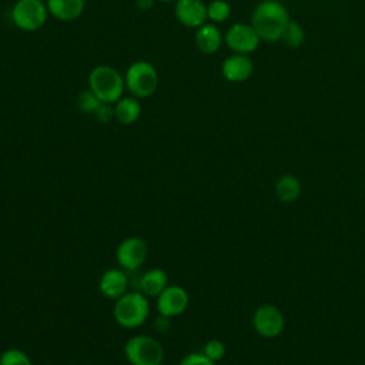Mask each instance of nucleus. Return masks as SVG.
I'll return each instance as SVG.
<instances>
[{
    "instance_id": "nucleus-1",
    "label": "nucleus",
    "mask_w": 365,
    "mask_h": 365,
    "mask_svg": "<svg viewBox=\"0 0 365 365\" xmlns=\"http://www.w3.org/2000/svg\"><path fill=\"white\" fill-rule=\"evenodd\" d=\"M291 20L287 7L277 0H264L258 3L251 14V26L259 38L268 43L279 41Z\"/></svg>"
},
{
    "instance_id": "nucleus-2",
    "label": "nucleus",
    "mask_w": 365,
    "mask_h": 365,
    "mask_svg": "<svg viewBox=\"0 0 365 365\" xmlns=\"http://www.w3.org/2000/svg\"><path fill=\"white\" fill-rule=\"evenodd\" d=\"M88 88L101 103L115 104L125 90L124 76L113 66H96L88 73Z\"/></svg>"
},
{
    "instance_id": "nucleus-3",
    "label": "nucleus",
    "mask_w": 365,
    "mask_h": 365,
    "mask_svg": "<svg viewBox=\"0 0 365 365\" xmlns=\"http://www.w3.org/2000/svg\"><path fill=\"white\" fill-rule=\"evenodd\" d=\"M113 314L120 327L127 329L138 328L148 318L150 304L141 291L125 292L118 299H115Z\"/></svg>"
},
{
    "instance_id": "nucleus-4",
    "label": "nucleus",
    "mask_w": 365,
    "mask_h": 365,
    "mask_svg": "<svg viewBox=\"0 0 365 365\" xmlns=\"http://www.w3.org/2000/svg\"><path fill=\"white\" fill-rule=\"evenodd\" d=\"M125 88L137 98L153 96L158 87V73L155 67L145 61L137 60L128 66L124 74Z\"/></svg>"
},
{
    "instance_id": "nucleus-5",
    "label": "nucleus",
    "mask_w": 365,
    "mask_h": 365,
    "mask_svg": "<svg viewBox=\"0 0 365 365\" xmlns=\"http://www.w3.org/2000/svg\"><path fill=\"white\" fill-rule=\"evenodd\" d=\"M124 355L131 365H161L164 348L150 335H134L125 342Z\"/></svg>"
},
{
    "instance_id": "nucleus-6",
    "label": "nucleus",
    "mask_w": 365,
    "mask_h": 365,
    "mask_svg": "<svg viewBox=\"0 0 365 365\" xmlns=\"http://www.w3.org/2000/svg\"><path fill=\"white\" fill-rule=\"evenodd\" d=\"M10 14L16 27L24 31H36L46 24L50 13L43 0H17Z\"/></svg>"
},
{
    "instance_id": "nucleus-7",
    "label": "nucleus",
    "mask_w": 365,
    "mask_h": 365,
    "mask_svg": "<svg viewBox=\"0 0 365 365\" xmlns=\"http://www.w3.org/2000/svg\"><path fill=\"white\" fill-rule=\"evenodd\" d=\"M224 41L232 53L250 54L258 48L261 38L251 23H234L224 34Z\"/></svg>"
},
{
    "instance_id": "nucleus-8",
    "label": "nucleus",
    "mask_w": 365,
    "mask_h": 365,
    "mask_svg": "<svg viewBox=\"0 0 365 365\" xmlns=\"http://www.w3.org/2000/svg\"><path fill=\"white\" fill-rule=\"evenodd\" d=\"M148 248L144 240L138 237H128L118 244L115 250V258L121 268L127 271H134L144 264Z\"/></svg>"
},
{
    "instance_id": "nucleus-9",
    "label": "nucleus",
    "mask_w": 365,
    "mask_h": 365,
    "mask_svg": "<svg viewBox=\"0 0 365 365\" xmlns=\"http://www.w3.org/2000/svg\"><path fill=\"white\" fill-rule=\"evenodd\" d=\"M284 324L285 321L282 312L269 304L258 307L252 315V325L264 338L278 336L284 329Z\"/></svg>"
},
{
    "instance_id": "nucleus-10",
    "label": "nucleus",
    "mask_w": 365,
    "mask_h": 365,
    "mask_svg": "<svg viewBox=\"0 0 365 365\" xmlns=\"http://www.w3.org/2000/svg\"><path fill=\"white\" fill-rule=\"evenodd\" d=\"M190 302L187 291L180 285H168L157 297V311L165 317H177L182 314Z\"/></svg>"
},
{
    "instance_id": "nucleus-11",
    "label": "nucleus",
    "mask_w": 365,
    "mask_h": 365,
    "mask_svg": "<svg viewBox=\"0 0 365 365\" xmlns=\"http://www.w3.org/2000/svg\"><path fill=\"white\" fill-rule=\"evenodd\" d=\"M175 17L182 26L198 29L208 20L207 4L202 0H177Z\"/></svg>"
},
{
    "instance_id": "nucleus-12",
    "label": "nucleus",
    "mask_w": 365,
    "mask_h": 365,
    "mask_svg": "<svg viewBox=\"0 0 365 365\" xmlns=\"http://www.w3.org/2000/svg\"><path fill=\"white\" fill-rule=\"evenodd\" d=\"M254 73V63L248 54L232 53L221 64V74L230 83H242Z\"/></svg>"
},
{
    "instance_id": "nucleus-13",
    "label": "nucleus",
    "mask_w": 365,
    "mask_h": 365,
    "mask_svg": "<svg viewBox=\"0 0 365 365\" xmlns=\"http://www.w3.org/2000/svg\"><path fill=\"white\" fill-rule=\"evenodd\" d=\"M98 287L104 297L110 299H118L121 295L127 292L128 279L123 269L111 268L101 275Z\"/></svg>"
},
{
    "instance_id": "nucleus-14",
    "label": "nucleus",
    "mask_w": 365,
    "mask_h": 365,
    "mask_svg": "<svg viewBox=\"0 0 365 365\" xmlns=\"http://www.w3.org/2000/svg\"><path fill=\"white\" fill-rule=\"evenodd\" d=\"M197 48L204 54H212L220 50L224 36L217 24L214 23H204L200 26L194 36Z\"/></svg>"
},
{
    "instance_id": "nucleus-15",
    "label": "nucleus",
    "mask_w": 365,
    "mask_h": 365,
    "mask_svg": "<svg viewBox=\"0 0 365 365\" xmlns=\"http://www.w3.org/2000/svg\"><path fill=\"white\" fill-rule=\"evenodd\" d=\"M46 6L54 19L71 21L83 14L86 0H46Z\"/></svg>"
},
{
    "instance_id": "nucleus-16",
    "label": "nucleus",
    "mask_w": 365,
    "mask_h": 365,
    "mask_svg": "<svg viewBox=\"0 0 365 365\" xmlns=\"http://www.w3.org/2000/svg\"><path fill=\"white\" fill-rule=\"evenodd\" d=\"M138 287L145 297H158L168 287V275L161 268H151L140 277Z\"/></svg>"
},
{
    "instance_id": "nucleus-17",
    "label": "nucleus",
    "mask_w": 365,
    "mask_h": 365,
    "mask_svg": "<svg viewBox=\"0 0 365 365\" xmlns=\"http://www.w3.org/2000/svg\"><path fill=\"white\" fill-rule=\"evenodd\" d=\"M141 115V104L137 97H121L114 104V117L123 125L134 124Z\"/></svg>"
},
{
    "instance_id": "nucleus-18",
    "label": "nucleus",
    "mask_w": 365,
    "mask_h": 365,
    "mask_svg": "<svg viewBox=\"0 0 365 365\" xmlns=\"http://www.w3.org/2000/svg\"><path fill=\"white\" fill-rule=\"evenodd\" d=\"M301 194V184L291 174L281 175L275 182V195L281 202H294Z\"/></svg>"
},
{
    "instance_id": "nucleus-19",
    "label": "nucleus",
    "mask_w": 365,
    "mask_h": 365,
    "mask_svg": "<svg viewBox=\"0 0 365 365\" xmlns=\"http://www.w3.org/2000/svg\"><path fill=\"white\" fill-rule=\"evenodd\" d=\"M281 40L284 41V44L289 48H298L304 44L305 41V30L302 29V26L299 23H297L295 20H289L282 36Z\"/></svg>"
},
{
    "instance_id": "nucleus-20",
    "label": "nucleus",
    "mask_w": 365,
    "mask_h": 365,
    "mask_svg": "<svg viewBox=\"0 0 365 365\" xmlns=\"http://www.w3.org/2000/svg\"><path fill=\"white\" fill-rule=\"evenodd\" d=\"M207 14L212 23H222L231 16V6L225 0H212L207 4Z\"/></svg>"
},
{
    "instance_id": "nucleus-21",
    "label": "nucleus",
    "mask_w": 365,
    "mask_h": 365,
    "mask_svg": "<svg viewBox=\"0 0 365 365\" xmlns=\"http://www.w3.org/2000/svg\"><path fill=\"white\" fill-rule=\"evenodd\" d=\"M100 103L101 101L97 98V96L90 88L88 90H81L77 94V98H76L77 108L84 114H93Z\"/></svg>"
},
{
    "instance_id": "nucleus-22",
    "label": "nucleus",
    "mask_w": 365,
    "mask_h": 365,
    "mask_svg": "<svg viewBox=\"0 0 365 365\" xmlns=\"http://www.w3.org/2000/svg\"><path fill=\"white\" fill-rule=\"evenodd\" d=\"M0 365H33L26 352L17 348H9L0 355Z\"/></svg>"
},
{
    "instance_id": "nucleus-23",
    "label": "nucleus",
    "mask_w": 365,
    "mask_h": 365,
    "mask_svg": "<svg viewBox=\"0 0 365 365\" xmlns=\"http://www.w3.org/2000/svg\"><path fill=\"white\" fill-rule=\"evenodd\" d=\"M202 354L205 356H208L211 361L217 362V361L222 359V356L225 355V345L218 339H211L204 345Z\"/></svg>"
},
{
    "instance_id": "nucleus-24",
    "label": "nucleus",
    "mask_w": 365,
    "mask_h": 365,
    "mask_svg": "<svg viewBox=\"0 0 365 365\" xmlns=\"http://www.w3.org/2000/svg\"><path fill=\"white\" fill-rule=\"evenodd\" d=\"M94 118L98 121V123H110L114 117V107L113 104H107V103H100L98 107L96 108V111L93 113Z\"/></svg>"
},
{
    "instance_id": "nucleus-25",
    "label": "nucleus",
    "mask_w": 365,
    "mask_h": 365,
    "mask_svg": "<svg viewBox=\"0 0 365 365\" xmlns=\"http://www.w3.org/2000/svg\"><path fill=\"white\" fill-rule=\"evenodd\" d=\"M180 365H215L214 361H211L208 356L200 352H191L185 355L181 361Z\"/></svg>"
},
{
    "instance_id": "nucleus-26",
    "label": "nucleus",
    "mask_w": 365,
    "mask_h": 365,
    "mask_svg": "<svg viewBox=\"0 0 365 365\" xmlns=\"http://www.w3.org/2000/svg\"><path fill=\"white\" fill-rule=\"evenodd\" d=\"M170 325H171L170 317H165V315H161V314H160V315L155 318V322H154L155 331L164 334V332H167V331L170 329Z\"/></svg>"
},
{
    "instance_id": "nucleus-27",
    "label": "nucleus",
    "mask_w": 365,
    "mask_h": 365,
    "mask_svg": "<svg viewBox=\"0 0 365 365\" xmlns=\"http://www.w3.org/2000/svg\"><path fill=\"white\" fill-rule=\"evenodd\" d=\"M135 3H137V7H138L141 11H148V10L154 6L155 0H137Z\"/></svg>"
},
{
    "instance_id": "nucleus-28",
    "label": "nucleus",
    "mask_w": 365,
    "mask_h": 365,
    "mask_svg": "<svg viewBox=\"0 0 365 365\" xmlns=\"http://www.w3.org/2000/svg\"><path fill=\"white\" fill-rule=\"evenodd\" d=\"M155 1H163V3H170V1H177V0H155Z\"/></svg>"
}]
</instances>
